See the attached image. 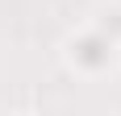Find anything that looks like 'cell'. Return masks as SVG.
Masks as SVG:
<instances>
[{
	"instance_id": "1",
	"label": "cell",
	"mask_w": 121,
	"mask_h": 116,
	"mask_svg": "<svg viewBox=\"0 0 121 116\" xmlns=\"http://www.w3.org/2000/svg\"><path fill=\"white\" fill-rule=\"evenodd\" d=\"M75 58H79L84 66H104V62H109V42H104V37H84V42L75 46Z\"/></svg>"
}]
</instances>
